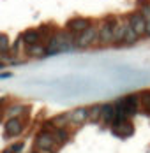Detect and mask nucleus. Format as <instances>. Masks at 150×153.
<instances>
[{"instance_id":"17","label":"nucleus","mask_w":150,"mask_h":153,"mask_svg":"<svg viewBox=\"0 0 150 153\" xmlns=\"http://www.w3.org/2000/svg\"><path fill=\"white\" fill-rule=\"evenodd\" d=\"M11 51V39L7 33H0V53H9Z\"/></svg>"},{"instance_id":"5","label":"nucleus","mask_w":150,"mask_h":153,"mask_svg":"<svg viewBox=\"0 0 150 153\" xmlns=\"http://www.w3.org/2000/svg\"><path fill=\"white\" fill-rule=\"evenodd\" d=\"M111 132L113 136H117L120 139H127L134 134V125L131 120H122V122H115L111 125Z\"/></svg>"},{"instance_id":"13","label":"nucleus","mask_w":150,"mask_h":153,"mask_svg":"<svg viewBox=\"0 0 150 153\" xmlns=\"http://www.w3.org/2000/svg\"><path fill=\"white\" fill-rule=\"evenodd\" d=\"M50 123L53 125V127H65V125H69V113H60L57 116H53Z\"/></svg>"},{"instance_id":"3","label":"nucleus","mask_w":150,"mask_h":153,"mask_svg":"<svg viewBox=\"0 0 150 153\" xmlns=\"http://www.w3.org/2000/svg\"><path fill=\"white\" fill-rule=\"evenodd\" d=\"M115 18H106L103 19L99 25H97V28H99V44H111L113 42V27H115Z\"/></svg>"},{"instance_id":"9","label":"nucleus","mask_w":150,"mask_h":153,"mask_svg":"<svg viewBox=\"0 0 150 153\" xmlns=\"http://www.w3.org/2000/svg\"><path fill=\"white\" fill-rule=\"evenodd\" d=\"M127 28H129V21L127 19H117L115 21V27H113V44H124V39H125V33H127Z\"/></svg>"},{"instance_id":"21","label":"nucleus","mask_w":150,"mask_h":153,"mask_svg":"<svg viewBox=\"0 0 150 153\" xmlns=\"http://www.w3.org/2000/svg\"><path fill=\"white\" fill-rule=\"evenodd\" d=\"M0 77L4 79V77H11V72H7V74H0Z\"/></svg>"},{"instance_id":"11","label":"nucleus","mask_w":150,"mask_h":153,"mask_svg":"<svg viewBox=\"0 0 150 153\" xmlns=\"http://www.w3.org/2000/svg\"><path fill=\"white\" fill-rule=\"evenodd\" d=\"M21 39H23L25 46L37 44V42H41V30L39 28H28V30H25L21 33Z\"/></svg>"},{"instance_id":"20","label":"nucleus","mask_w":150,"mask_h":153,"mask_svg":"<svg viewBox=\"0 0 150 153\" xmlns=\"http://www.w3.org/2000/svg\"><path fill=\"white\" fill-rule=\"evenodd\" d=\"M147 37H150V21H147V33H145Z\"/></svg>"},{"instance_id":"22","label":"nucleus","mask_w":150,"mask_h":153,"mask_svg":"<svg viewBox=\"0 0 150 153\" xmlns=\"http://www.w3.org/2000/svg\"><path fill=\"white\" fill-rule=\"evenodd\" d=\"M2 153H14V152H13V150L9 148V150H4V152H2Z\"/></svg>"},{"instance_id":"7","label":"nucleus","mask_w":150,"mask_h":153,"mask_svg":"<svg viewBox=\"0 0 150 153\" xmlns=\"http://www.w3.org/2000/svg\"><path fill=\"white\" fill-rule=\"evenodd\" d=\"M127 21H129V25L134 28V32L140 37H143L147 33V19H145V16L141 14V11L131 13V14L127 16Z\"/></svg>"},{"instance_id":"4","label":"nucleus","mask_w":150,"mask_h":153,"mask_svg":"<svg viewBox=\"0 0 150 153\" xmlns=\"http://www.w3.org/2000/svg\"><path fill=\"white\" fill-rule=\"evenodd\" d=\"M23 130H25V122L20 116L7 118V122L4 123V136L5 137H18Z\"/></svg>"},{"instance_id":"19","label":"nucleus","mask_w":150,"mask_h":153,"mask_svg":"<svg viewBox=\"0 0 150 153\" xmlns=\"http://www.w3.org/2000/svg\"><path fill=\"white\" fill-rule=\"evenodd\" d=\"M9 148H11L14 153H21L23 152V148H25V144H23V141H18V143H14V144H11Z\"/></svg>"},{"instance_id":"23","label":"nucleus","mask_w":150,"mask_h":153,"mask_svg":"<svg viewBox=\"0 0 150 153\" xmlns=\"http://www.w3.org/2000/svg\"><path fill=\"white\" fill-rule=\"evenodd\" d=\"M4 102H5V99H0V106H2V104H4Z\"/></svg>"},{"instance_id":"10","label":"nucleus","mask_w":150,"mask_h":153,"mask_svg":"<svg viewBox=\"0 0 150 153\" xmlns=\"http://www.w3.org/2000/svg\"><path fill=\"white\" fill-rule=\"evenodd\" d=\"M117 118V107L115 104H103V114H101V122L106 125H113Z\"/></svg>"},{"instance_id":"16","label":"nucleus","mask_w":150,"mask_h":153,"mask_svg":"<svg viewBox=\"0 0 150 153\" xmlns=\"http://www.w3.org/2000/svg\"><path fill=\"white\" fill-rule=\"evenodd\" d=\"M90 109V122H101V114H103V104H94Z\"/></svg>"},{"instance_id":"1","label":"nucleus","mask_w":150,"mask_h":153,"mask_svg":"<svg viewBox=\"0 0 150 153\" xmlns=\"http://www.w3.org/2000/svg\"><path fill=\"white\" fill-rule=\"evenodd\" d=\"M60 144L57 143L55 136L51 134V130L48 128H43L41 132H37L35 136V148L39 153H53Z\"/></svg>"},{"instance_id":"6","label":"nucleus","mask_w":150,"mask_h":153,"mask_svg":"<svg viewBox=\"0 0 150 153\" xmlns=\"http://www.w3.org/2000/svg\"><path fill=\"white\" fill-rule=\"evenodd\" d=\"M90 25H92V21H90L88 18H83V16H74V18H71L67 23H65V30H69L71 33H81L83 30H87Z\"/></svg>"},{"instance_id":"2","label":"nucleus","mask_w":150,"mask_h":153,"mask_svg":"<svg viewBox=\"0 0 150 153\" xmlns=\"http://www.w3.org/2000/svg\"><path fill=\"white\" fill-rule=\"evenodd\" d=\"M95 42H99V28H97V25H90L87 30H83L81 33L76 35V48H80V49L94 46Z\"/></svg>"},{"instance_id":"14","label":"nucleus","mask_w":150,"mask_h":153,"mask_svg":"<svg viewBox=\"0 0 150 153\" xmlns=\"http://www.w3.org/2000/svg\"><path fill=\"white\" fill-rule=\"evenodd\" d=\"M138 39H140V35L134 32V28L129 25V28H127V33H125V39H124V44L125 46H133L138 42Z\"/></svg>"},{"instance_id":"15","label":"nucleus","mask_w":150,"mask_h":153,"mask_svg":"<svg viewBox=\"0 0 150 153\" xmlns=\"http://www.w3.org/2000/svg\"><path fill=\"white\" fill-rule=\"evenodd\" d=\"M23 111H27L25 106H21V104H13V106H9L5 109V114H7V118H13V116H20Z\"/></svg>"},{"instance_id":"12","label":"nucleus","mask_w":150,"mask_h":153,"mask_svg":"<svg viewBox=\"0 0 150 153\" xmlns=\"http://www.w3.org/2000/svg\"><path fill=\"white\" fill-rule=\"evenodd\" d=\"M27 55L30 58H43V56H46V44L37 42V44L27 46Z\"/></svg>"},{"instance_id":"18","label":"nucleus","mask_w":150,"mask_h":153,"mask_svg":"<svg viewBox=\"0 0 150 153\" xmlns=\"http://www.w3.org/2000/svg\"><path fill=\"white\" fill-rule=\"evenodd\" d=\"M140 106L143 107L147 113H150V92L140 93Z\"/></svg>"},{"instance_id":"8","label":"nucleus","mask_w":150,"mask_h":153,"mask_svg":"<svg viewBox=\"0 0 150 153\" xmlns=\"http://www.w3.org/2000/svg\"><path fill=\"white\" fill-rule=\"evenodd\" d=\"M90 120V109L88 107H76L69 111V125H83Z\"/></svg>"}]
</instances>
